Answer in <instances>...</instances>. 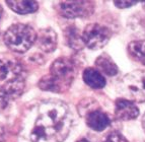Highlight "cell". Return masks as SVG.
Instances as JSON below:
<instances>
[{"instance_id":"obj_7","label":"cell","mask_w":145,"mask_h":142,"mask_svg":"<svg viewBox=\"0 0 145 142\" xmlns=\"http://www.w3.org/2000/svg\"><path fill=\"white\" fill-rule=\"evenodd\" d=\"M139 115V109L133 101L125 99H119L115 104V116L118 120L129 121L136 119Z\"/></svg>"},{"instance_id":"obj_18","label":"cell","mask_w":145,"mask_h":142,"mask_svg":"<svg viewBox=\"0 0 145 142\" xmlns=\"http://www.w3.org/2000/svg\"><path fill=\"white\" fill-rule=\"evenodd\" d=\"M9 72V68H8L7 64H5L3 61L0 60V80L5 79Z\"/></svg>"},{"instance_id":"obj_10","label":"cell","mask_w":145,"mask_h":142,"mask_svg":"<svg viewBox=\"0 0 145 142\" xmlns=\"http://www.w3.org/2000/svg\"><path fill=\"white\" fill-rule=\"evenodd\" d=\"M83 80L92 88H103L106 85V78L94 68H86L83 72Z\"/></svg>"},{"instance_id":"obj_15","label":"cell","mask_w":145,"mask_h":142,"mask_svg":"<svg viewBox=\"0 0 145 142\" xmlns=\"http://www.w3.org/2000/svg\"><path fill=\"white\" fill-rule=\"evenodd\" d=\"M3 88L9 98L20 96L24 88V79L20 74L17 75L13 79L7 81V83L3 86Z\"/></svg>"},{"instance_id":"obj_5","label":"cell","mask_w":145,"mask_h":142,"mask_svg":"<svg viewBox=\"0 0 145 142\" xmlns=\"http://www.w3.org/2000/svg\"><path fill=\"white\" fill-rule=\"evenodd\" d=\"M111 31L99 24H90L82 33L83 44L91 50H99L109 43Z\"/></svg>"},{"instance_id":"obj_12","label":"cell","mask_w":145,"mask_h":142,"mask_svg":"<svg viewBox=\"0 0 145 142\" xmlns=\"http://www.w3.org/2000/svg\"><path fill=\"white\" fill-rule=\"evenodd\" d=\"M95 65H97V67L99 68L101 72L105 73L106 75H109V76H115L119 71L115 62L106 54H103V55L99 56L97 58Z\"/></svg>"},{"instance_id":"obj_1","label":"cell","mask_w":145,"mask_h":142,"mask_svg":"<svg viewBox=\"0 0 145 142\" xmlns=\"http://www.w3.org/2000/svg\"><path fill=\"white\" fill-rule=\"evenodd\" d=\"M72 116L62 101H46L40 106L39 116L31 132L33 142H62L70 132Z\"/></svg>"},{"instance_id":"obj_2","label":"cell","mask_w":145,"mask_h":142,"mask_svg":"<svg viewBox=\"0 0 145 142\" xmlns=\"http://www.w3.org/2000/svg\"><path fill=\"white\" fill-rule=\"evenodd\" d=\"M74 75L75 70L72 61L64 57L59 58L52 63L50 74L40 80L39 86L46 92H61L70 86Z\"/></svg>"},{"instance_id":"obj_16","label":"cell","mask_w":145,"mask_h":142,"mask_svg":"<svg viewBox=\"0 0 145 142\" xmlns=\"http://www.w3.org/2000/svg\"><path fill=\"white\" fill-rule=\"evenodd\" d=\"M104 142H128L123 135L118 132H113L106 138Z\"/></svg>"},{"instance_id":"obj_20","label":"cell","mask_w":145,"mask_h":142,"mask_svg":"<svg viewBox=\"0 0 145 142\" xmlns=\"http://www.w3.org/2000/svg\"><path fill=\"white\" fill-rule=\"evenodd\" d=\"M142 127H143V130H144V132H145V113L142 117Z\"/></svg>"},{"instance_id":"obj_6","label":"cell","mask_w":145,"mask_h":142,"mask_svg":"<svg viewBox=\"0 0 145 142\" xmlns=\"http://www.w3.org/2000/svg\"><path fill=\"white\" fill-rule=\"evenodd\" d=\"M58 9L64 17H87L93 12V4L88 1H64L58 3Z\"/></svg>"},{"instance_id":"obj_17","label":"cell","mask_w":145,"mask_h":142,"mask_svg":"<svg viewBox=\"0 0 145 142\" xmlns=\"http://www.w3.org/2000/svg\"><path fill=\"white\" fill-rule=\"evenodd\" d=\"M9 96L6 94L3 87H0V111H2L3 109H5L8 105V101H9Z\"/></svg>"},{"instance_id":"obj_13","label":"cell","mask_w":145,"mask_h":142,"mask_svg":"<svg viewBox=\"0 0 145 142\" xmlns=\"http://www.w3.org/2000/svg\"><path fill=\"white\" fill-rule=\"evenodd\" d=\"M128 53L134 60L145 65V41H133L128 45Z\"/></svg>"},{"instance_id":"obj_14","label":"cell","mask_w":145,"mask_h":142,"mask_svg":"<svg viewBox=\"0 0 145 142\" xmlns=\"http://www.w3.org/2000/svg\"><path fill=\"white\" fill-rule=\"evenodd\" d=\"M65 37L69 47L74 50H81L83 47L82 35H80L77 27H69L65 31Z\"/></svg>"},{"instance_id":"obj_3","label":"cell","mask_w":145,"mask_h":142,"mask_svg":"<svg viewBox=\"0 0 145 142\" xmlns=\"http://www.w3.org/2000/svg\"><path fill=\"white\" fill-rule=\"evenodd\" d=\"M37 33L31 26L16 24L8 27L3 36V40L10 50L24 53L37 41Z\"/></svg>"},{"instance_id":"obj_19","label":"cell","mask_w":145,"mask_h":142,"mask_svg":"<svg viewBox=\"0 0 145 142\" xmlns=\"http://www.w3.org/2000/svg\"><path fill=\"white\" fill-rule=\"evenodd\" d=\"M114 4L118 8H129L131 6L135 5L136 2H132V1H115Z\"/></svg>"},{"instance_id":"obj_21","label":"cell","mask_w":145,"mask_h":142,"mask_svg":"<svg viewBox=\"0 0 145 142\" xmlns=\"http://www.w3.org/2000/svg\"><path fill=\"white\" fill-rule=\"evenodd\" d=\"M2 12H3L2 6H1V4H0V17H1V15H2Z\"/></svg>"},{"instance_id":"obj_23","label":"cell","mask_w":145,"mask_h":142,"mask_svg":"<svg viewBox=\"0 0 145 142\" xmlns=\"http://www.w3.org/2000/svg\"><path fill=\"white\" fill-rule=\"evenodd\" d=\"M142 4H143V6H144V7H145V2H143Z\"/></svg>"},{"instance_id":"obj_4","label":"cell","mask_w":145,"mask_h":142,"mask_svg":"<svg viewBox=\"0 0 145 142\" xmlns=\"http://www.w3.org/2000/svg\"><path fill=\"white\" fill-rule=\"evenodd\" d=\"M118 92L131 101H145V70H135L126 74L118 83Z\"/></svg>"},{"instance_id":"obj_8","label":"cell","mask_w":145,"mask_h":142,"mask_svg":"<svg viewBox=\"0 0 145 142\" xmlns=\"http://www.w3.org/2000/svg\"><path fill=\"white\" fill-rule=\"evenodd\" d=\"M38 47L46 53H51L57 47V34L50 27L41 29L37 36Z\"/></svg>"},{"instance_id":"obj_22","label":"cell","mask_w":145,"mask_h":142,"mask_svg":"<svg viewBox=\"0 0 145 142\" xmlns=\"http://www.w3.org/2000/svg\"><path fill=\"white\" fill-rule=\"evenodd\" d=\"M76 142H88L86 139H80V140H78V141H76Z\"/></svg>"},{"instance_id":"obj_9","label":"cell","mask_w":145,"mask_h":142,"mask_svg":"<svg viewBox=\"0 0 145 142\" xmlns=\"http://www.w3.org/2000/svg\"><path fill=\"white\" fill-rule=\"evenodd\" d=\"M86 124L92 130L102 132L111 124L109 116L99 110H94L86 115Z\"/></svg>"},{"instance_id":"obj_11","label":"cell","mask_w":145,"mask_h":142,"mask_svg":"<svg viewBox=\"0 0 145 142\" xmlns=\"http://www.w3.org/2000/svg\"><path fill=\"white\" fill-rule=\"evenodd\" d=\"M6 4L11 8V10L20 13V14H27L37 11L39 8V4L36 1H29V0H13V1H6Z\"/></svg>"}]
</instances>
